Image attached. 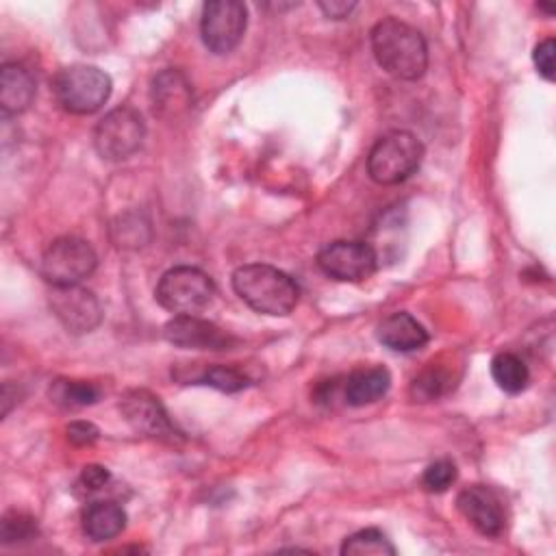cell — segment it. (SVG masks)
<instances>
[{
	"instance_id": "1",
	"label": "cell",
	"mask_w": 556,
	"mask_h": 556,
	"mask_svg": "<svg viewBox=\"0 0 556 556\" xmlns=\"http://www.w3.org/2000/svg\"><path fill=\"white\" fill-rule=\"evenodd\" d=\"M371 52L378 65L400 80H417L428 67L421 33L395 17H384L371 28Z\"/></svg>"
},
{
	"instance_id": "2",
	"label": "cell",
	"mask_w": 556,
	"mask_h": 556,
	"mask_svg": "<svg viewBox=\"0 0 556 556\" xmlns=\"http://www.w3.org/2000/svg\"><path fill=\"white\" fill-rule=\"evenodd\" d=\"M232 289L250 308L274 317L289 315L300 300L298 282L282 269L265 263L237 267Z\"/></svg>"
},
{
	"instance_id": "3",
	"label": "cell",
	"mask_w": 556,
	"mask_h": 556,
	"mask_svg": "<svg viewBox=\"0 0 556 556\" xmlns=\"http://www.w3.org/2000/svg\"><path fill=\"white\" fill-rule=\"evenodd\" d=\"M424 159L421 141L406 130L382 135L367 156V174L378 185H397L410 178Z\"/></svg>"
},
{
	"instance_id": "4",
	"label": "cell",
	"mask_w": 556,
	"mask_h": 556,
	"mask_svg": "<svg viewBox=\"0 0 556 556\" xmlns=\"http://www.w3.org/2000/svg\"><path fill=\"white\" fill-rule=\"evenodd\" d=\"M56 102L74 115L96 113L111 96V78L93 65H70L52 78Z\"/></svg>"
},
{
	"instance_id": "5",
	"label": "cell",
	"mask_w": 556,
	"mask_h": 556,
	"mask_svg": "<svg viewBox=\"0 0 556 556\" xmlns=\"http://www.w3.org/2000/svg\"><path fill=\"white\" fill-rule=\"evenodd\" d=\"M154 295L156 302L174 315H195L211 304L215 285L202 269L178 265L161 276Z\"/></svg>"
},
{
	"instance_id": "6",
	"label": "cell",
	"mask_w": 556,
	"mask_h": 556,
	"mask_svg": "<svg viewBox=\"0 0 556 556\" xmlns=\"http://www.w3.org/2000/svg\"><path fill=\"white\" fill-rule=\"evenodd\" d=\"M98 256L93 248L78 237L54 239L41 256V276L52 287L80 285L93 274Z\"/></svg>"
},
{
	"instance_id": "7",
	"label": "cell",
	"mask_w": 556,
	"mask_h": 556,
	"mask_svg": "<svg viewBox=\"0 0 556 556\" xmlns=\"http://www.w3.org/2000/svg\"><path fill=\"white\" fill-rule=\"evenodd\" d=\"M146 137V124L137 109L117 106L109 111L93 130L96 152L106 161H124L132 156Z\"/></svg>"
},
{
	"instance_id": "8",
	"label": "cell",
	"mask_w": 556,
	"mask_h": 556,
	"mask_svg": "<svg viewBox=\"0 0 556 556\" xmlns=\"http://www.w3.org/2000/svg\"><path fill=\"white\" fill-rule=\"evenodd\" d=\"M248 26L245 4L239 0H211L202 7L200 35L215 54L232 52L243 39Z\"/></svg>"
},
{
	"instance_id": "9",
	"label": "cell",
	"mask_w": 556,
	"mask_h": 556,
	"mask_svg": "<svg viewBox=\"0 0 556 556\" xmlns=\"http://www.w3.org/2000/svg\"><path fill=\"white\" fill-rule=\"evenodd\" d=\"M319 269L343 282L367 280L378 267L376 250L365 241H332L324 245L317 254Z\"/></svg>"
},
{
	"instance_id": "10",
	"label": "cell",
	"mask_w": 556,
	"mask_h": 556,
	"mask_svg": "<svg viewBox=\"0 0 556 556\" xmlns=\"http://www.w3.org/2000/svg\"><path fill=\"white\" fill-rule=\"evenodd\" d=\"M48 302L54 317L72 334L91 332L102 319V308L98 298L80 285L54 287Z\"/></svg>"
},
{
	"instance_id": "11",
	"label": "cell",
	"mask_w": 556,
	"mask_h": 556,
	"mask_svg": "<svg viewBox=\"0 0 556 556\" xmlns=\"http://www.w3.org/2000/svg\"><path fill=\"white\" fill-rule=\"evenodd\" d=\"M165 339L185 350H230L235 337L215 326L213 321L200 319L195 315H174L163 328Z\"/></svg>"
},
{
	"instance_id": "12",
	"label": "cell",
	"mask_w": 556,
	"mask_h": 556,
	"mask_svg": "<svg viewBox=\"0 0 556 556\" xmlns=\"http://www.w3.org/2000/svg\"><path fill=\"white\" fill-rule=\"evenodd\" d=\"M119 408H122L126 421L137 432H141L146 437L174 441L180 434L176 430V426L172 424L167 410L159 402V397H154L148 391H130V393H126L122 404H119Z\"/></svg>"
},
{
	"instance_id": "13",
	"label": "cell",
	"mask_w": 556,
	"mask_h": 556,
	"mask_svg": "<svg viewBox=\"0 0 556 556\" xmlns=\"http://www.w3.org/2000/svg\"><path fill=\"white\" fill-rule=\"evenodd\" d=\"M456 508L484 536H497L504 528V513L500 500L491 489L482 484L463 489L456 497Z\"/></svg>"
},
{
	"instance_id": "14",
	"label": "cell",
	"mask_w": 556,
	"mask_h": 556,
	"mask_svg": "<svg viewBox=\"0 0 556 556\" xmlns=\"http://www.w3.org/2000/svg\"><path fill=\"white\" fill-rule=\"evenodd\" d=\"M191 85L180 70H163L152 78L150 102L154 115L163 119H176L191 106Z\"/></svg>"
},
{
	"instance_id": "15",
	"label": "cell",
	"mask_w": 556,
	"mask_h": 556,
	"mask_svg": "<svg viewBox=\"0 0 556 556\" xmlns=\"http://www.w3.org/2000/svg\"><path fill=\"white\" fill-rule=\"evenodd\" d=\"M378 341L393 352H415L428 343V330L404 311L391 313L378 324Z\"/></svg>"
},
{
	"instance_id": "16",
	"label": "cell",
	"mask_w": 556,
	"mask_h": 556,
	"mask_svg": "<svg viewBox=\"0 0 556 556\" xmlns=\"http://www.w3.org/2000/svg\"><path fill=\"white\" fill-rule=\"evenodd\" d=\"M35 98V78L20 63H4L0 70V109L4 115H17Z\"/></svg>"
},
{
	"instance_id": "17",
	"label": "cell",
	"mask_w": 556,
	"mask_h": 556,
	"mask_svg": "<svg viewBox=\"0 0 556 556\" xmlns=\"http://www.w3.org/2000/svg\"><path fill=\"white\" fill-rule=\"evenodd\" d=\"M126 528V513L117 502L98 500L89 502L83 510V532L100 543L115 539Z\"/></svg>"
},
{
	"instance_id": "18",
	"label": "cell",
	"mask_w": 556,
	"mask_h": 556,
	"mask_svg": "<svg viewBox=\"0 0 556 556\" xmlns=\"http://www.w3.org/2000/svg\"><path fill=\"white\" fill-rule=\"evenodd\" d=\"M391 387V376L384 367H365L352 371L343 382V400L350 406H365L380 400Z\"/></svg>"
},
{
	"instance_id": "19",
	"label": "cell",
	"mask_w": 556,
	"mask_h": 556,
	"mask_svg": "<svg viewBox=\"0 0 556 556\" xmlns=\"http://www.w3.org/2000/svg\"><path fill=\"white\" fill-rule=\"evenodd\" d=\"M491 376L506 393H521L530 380L528 365L515 352H497L491 361Z\"/></svg>"
},
{
	"instance_id": "20",
	"label": "cell",
	"mask_w": 556,
	"mask_h": 556,
	"mask_svg": "<svg viewBox=\"0 0 556 556\" xmlns=\"http://www.w3.org/2000/svg\"><path fill=\"white\" fill-rule=\"evenodd\" d=\"M343 556H393L391 539L378 528H363L350 534L341 545Z\"/></svg>"
},
{
	"instance_id": "21",
	"label": "cell",
	"mask_w": 556,
	"mask_h": 556,
	"mask_svg": "<svg viewBox=\"0 0 556 556\" xmlns=\"http://www.w3.org/2000/svg\"><path fill=\"white\" fill-rule=\"evenodd\" d=\"M50 397L63 408H83L100 397V389L85 380H56L50 387Z\"/></svg>"
},
{
	"instance_id": "22",
	"label": "cell",
	"mask_w": 556,
	"mask_h": 556,
	"mask_svg": "<svg viewBox=\"0 0 556 556\" xmlns=\"http://www.w3.org/2000/svg\"><path fill=\"white\" fill-rule=\"evenodd\" d=\"M452 376L439 367V365H430L426 367L419 376L413 378L410 382V395L413 400L417 402H428V400H437L441 397L443 393H447L452 389Z\"/></svg>"
},
{
	"instance_id": "23",
	"label": "cell",
	"mask_w": 556,
	"mask_h": 556,
	"mask_svg": "<svg viewBox=\"0 0 556 556\" xmlns=\"http://www.w3.org/2000/svg\"><path fill=\"white\" fill-rule=\"evenodd\" d=\"M189 380L195 382V384H206V387L226 391V393L241 391L250 384L245 374L237 371L235 367H224V365H211V367L202 369L198 376H191Z\"/></svg>"
},
{
	"instance_id": "24",
	"label": "cell",
	"mask_w": 556,
	"mask_h": 556,
	"mask_svg": "<svg viewBox=\"0 0 556 556\" xmlns=\"http://www.w3.org/2000/svg\"><path fill=\"white\" fill-rule=\"evenodd\" d=\"M37 536V523L33 517L24 515V513H7L2 517V526H0V539L4 545H15L22 541H30Z\"/></svg>"
},
{
	"instance_id": "25",
	"label": "cell",
	"mask_w": 556,
	"mask_h": 556,
	"mask_svg": "<svg viewBox=\"0 0 556 556\" xmlns=\"http://www.w3.org/2000/svg\"><path fill=\"white\" fill-rule=\"evenodd\" d=\"M456 480V465L450 458H439L424 469L421 484L430 493H443Z\"/></svg>"
},
{
	"instance_id": "26",
	"label": "cell",
	"mask_w": 556,
	"mask_h": 556,
	"mask_svg": "<svg viewBox=\"0 0 556 556\" xmlns=\"http://www.w3.org/2000/svg\"><path fill=\"white\" fill-rule=\"evenodd\" d=\"M554 39L547 37L543 39L541 43H536L534 52H532V59H534V65H536V72L545 78V80H554Z\"/></svg>"
},
{
	"instance_id": "27",
	"label": "cell",
	"mask_w": 556,
	"mask_h": 556,
	"mask_svg": "<svg viewBox=\"0 0 556 556\" xmlns=\"http://www.w3.org/2000/svg\"><path fill=\"white\" fill-rule=\"evenodd\" d=\"M111 480V473L106 467L102 465H85L78 478V489L83 493H93L100 491L102 486H106V482Z\"/></svg>"
},
{
	"instance_id": "28",
	"label": "cell",
	"mask_w": 556,
	"mask_h": 556,
	"mask_svg": "<svg viewBox=\"0 0 556 556\" xmlns=\"http://www.w3.org/2000/svg\"><path fill=\"white\" fill-rule=\"evenodd\" d=\"M98 428L89 421H72L67 426V439L74 445H91L98 439Z\"/></svg>"
},
{
	"instance_id": "29",
	"label": "cell",
	"mask_w": 556,
	"mask_h": 556,
	"mask_svg": "<svg viewBox=\"0 0 556 556\" xmlns=\"http://www.w3.org/2000/svg\"><path fill=\"white\" fill-rule=\"evenodd\" d=\"M319 9L324 11L326 17H332V20H343L348 17L354 9H356V2H345V0H330V2H319Z\"/></svg>"
}]
</instances>
